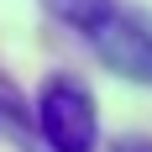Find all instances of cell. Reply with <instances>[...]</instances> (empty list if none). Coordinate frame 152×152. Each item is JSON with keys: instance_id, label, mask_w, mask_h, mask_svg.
<instances>
[{"instance_id": "3", "label": "cell", "mask_w": 152, "mask_h": 152, "mask_svg": "<svg viewBox=\"0 0 152 152\" xmlns=\"http://www.w3.org/2000/svg\"><path fill=\"white\" fill-rule=\"evenodd\" d=\"M0 137L16 142L21 152H37V126H31V105H26V94L16 89L11 79L0 74Z\"/></svg>"}, {"instance_id": "5", "label": "cell", "mask_w": 152, "mask_h": 152, "mask_svg": "<svg viewBox=\"0 0 152 152\" xmlns=\"http://www.w3.org/2000/svg\"><path fill=\"white\" fill-rule=\"evenodd\" d=\"M110 152H152V142H142V137H126V142H115Z\"/></svg>"}, {"instance_id": "2", "label": "cell", "mask_w": 152, "mask_h": 152, "mask_svg": "<svg viewBox=\"0 0 152 152\" xmlns=\"http://www.w3.org/2000/svg\"><path fill=\"white\" fill-rule=\"evenodd\" d=\"M84 42H89L94 53H100V63L115 68L121 79L152 84V21H147L142 11L115 5L105 21H94V26L84 31Z\"/></svg>"}, {"instance_id": "1", "label": "cell", "mask_w": 152, "mask_h": 152, "mask_svg": "<svg viewBox=\"0 0 152 152\" xmlns=\"http://www.w3.org/2000/svg\"><path fill=\"white\" fill-rule=\"evenodd\" d=\"M31 126L47 142V152H94L100 147V115H94V94L84 89V79L53 74L37 89L31 105Z\"/></svg>"}, {"instance_id": "4", "label": "cell", "mask_w": 152, "mask_h": 152, "mask_svg": "<svg viewBox=\"0 0 152 152\" xmlns=\"http://www.w3.org/2000/svg\"><path fill=\"white\" fill-rule=\"evenodd\" d=\"M115 5H121V0H47V11L58 16L63 26H74L79 37H84V31H89L94 21H105V16L115 11Z\"/></svg>"}]
</instances>
